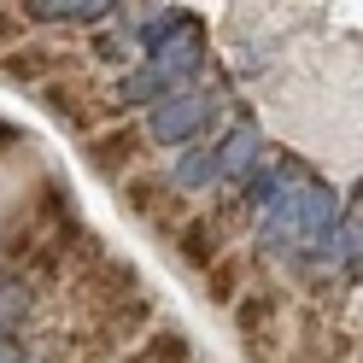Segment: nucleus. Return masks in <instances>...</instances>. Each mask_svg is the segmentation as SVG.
<instances>
[{"mask_svg": "<svg viewBox=\"0 0 363 363\" xmlns=\"http://www.w3.org/2000/svg\"><path fill=\"white\" fill-rule=\"evenodd\" d=\"M223 111H229V88H188V94H170L164 106L147 111V141L164 147H194Z\"/></svg>", "mask_w": 363, "mask_h": 363, "instance_id": "obj_2", "label": "nucleus"}, {"mask_svg": "<svg viewBox=\"0 0 363 363\" xmlns=\"http://www.w3.org/2000/svg\"><path fill=\"white\" fill-rule=\"evenodd\" d=\"M118 194H123V211H129V217H141L158 240H176V229L194 217V211H188V194H182L176 182H170V170H158V164L135 170Z\"/></svg>", "mask_w": 363, "mask_h": 363, "instance_id": "obj_3", "label": "nucleus"}, {"mask_svg": "<svg viewBox=\"0 0 363 363\" xmlns=\"http://www.w3.org/2000/svg\"><path fill=\"white\" fill-rule=\"evenodd\" d=\"M129 53H135L129 30H100V35H94V59H100V65H123Z\"/></svg>", "mask_w": 363, "mask_h": 363, "instance_id": "obj_12", "label": "nucleus"}, {"mask_svg": "<svg viewBox=\"0 0 363 363\" xmlns=\"http://www.w3.org/2000/svg\"><path fill=\"white\" fill-rule=\"evenodd\" d=\"M269 147H264V135H258V123H252V111H235L229 118V129L211 141V158H217V188L229 182V188H246L252 182V170H264L269 158H264Z\"/></svg>", "mask_w": 363, "mask_h": 363, "instance_id": "obj_6", "label": "nucleus"}, {"mask_svg": "<svg viewBox=\"0 0 363 363\" xmlns=\"http://www.w3.org/2000/svg\"><path fill=\"white\" fill-rule=\"evenodd\" d=\"M287 316V287L276 281H258V287H246L240 299H235V328L246 340V352H258L269 334H276V323Z\"/></svg>", "mask_w": 363, "mask_h": 363, "instance_id": "obj_8", "label": "nucleus"}, {"mask_svg": "<svg viewBox=\"0 0 363 363\" xmlns=\"http://www.w3.org/2000/svg\"><path fill=\"white\" fill-rule=\"evenodd\" d=\"M65 71H82V53L71 48H59V41H18V48L0 59V82H12V88H48L53 77Z\"/></svg>", "mask_w": 363, "mask_h": 363, "instance_id": "obj_7", "label": "nucleus"}, {"mask_svg": "<svg viewBox=\"0 0 363 363\" xmlns=\"http://www.w3.org/2000/svg\"><path fill=\"white\" fill-rule=\"evenodd\" d=\"M240 293H246V258L223 252V258L206 269V299H217V305H235Z\"/></svg>", "mask_w": 363, "mask_h": 363, "instance_id": "obj_11", "label": "nucleus"}, {"mask_svg": "<svg viewBox=\"0 0 363 363\" xmlns=\"http://www.w3.org/2000/svg\"><path fill=\"white\" fill-rule=\"evenodd\" d=\"M35 100L48 106L59 123H71L77 135H88V141H94L100 129H111V123L123 118V111H118V100H111L106 88L88 77V71H65V77H53L48 88H35Z\"/></svg>", "mask_w": 363, "mask_h": 363, "instance_id": "obj_1", "label": "nucleus"}, {"mask_svg": "<svg viewBox=\"0 0 363 363\" xmlns=\"http://www.w3.org/2000/svg\"><path fill=\"white\" fill-rule=\"evenodd\" d=\"M340 235H346L352 258H363V188L352 194V206H340Z\"/></svg>", "mask_w": 363, "mask_h": 363, "instance_id": "obj_13", "label": "nucleus"}, {"mask_svg": "<svg viewBox=\"0 0 363 363\" xmlns=\"http://www.w3.org/2000/svg\"><path fill=\"white\" fill-rule=\"evenodd\" d=\"M147 152H152V141H147V123H129V118H118L111 129H100L94 141H88V170L123 188V182H129L135 170H147Z\"/></svg>", "mask_w": 363, "mask_h": 363, "instance_id": "obj_4", "label": "nucleus"}, {"mask_svg": "<svg viewBox=\"0 0 363 363\" xmlns=\"http://www.w3.org/2000/svg\"><path fill=\"white\" fill-rule=\"evenodd\" d=\"M24 12V24L30 30H100L111 12H123V6H111V0H30V6H18Z\"/></svg>", "mask_w": 363, "mask_h": 363, "instance_id": "obj_9", "label": "nucleus"}, {"mask_svg": "<svg viewBox=\"0 0 363 363\" xmlns=\"http://www.w3.org/2000/svg\"><path fill=\"white\" fill-rule=\"evenodd\" d=\"M170 182H176L182 194H194V188H217V158H211V147H188V152H176Z\"/></svg>", "mask_w": 363, "mask_h": 363, "instance_id": "obj_10", "label": "nucleus"}, {"mask_svg": "<svg viewBox=\"0 0 363 363\" xmlns=\"http://www.w3.org/2000/svg\"><path fill=\"white\" fill-rule=\"evenodd\" d=\"M24 12H18V6H0V59H6L12 48H18V41H24Z\"/></svg>", "mask_w": 363, "mask_h": 363, "instance_id": "obj_14", "label": "nucleus"}, {"mask_svg": "<svg viewBox=\"0 0 363 363\" xmlns=\"http://www.w3.org/2000/svg\"><path fill=\"white\" fill-rule=\"evenodd\" d=\"M240 217H246V211L235 206V199H229V206H211V211H194V217L176 229V240H170L176 258L194 264V269H211L223 252H229V235H235Z\"/></svg>", "mask_w": 363, "mask_h": 363, "instance_id": "obj_5", "label": "nucleus"}]
</instances>
